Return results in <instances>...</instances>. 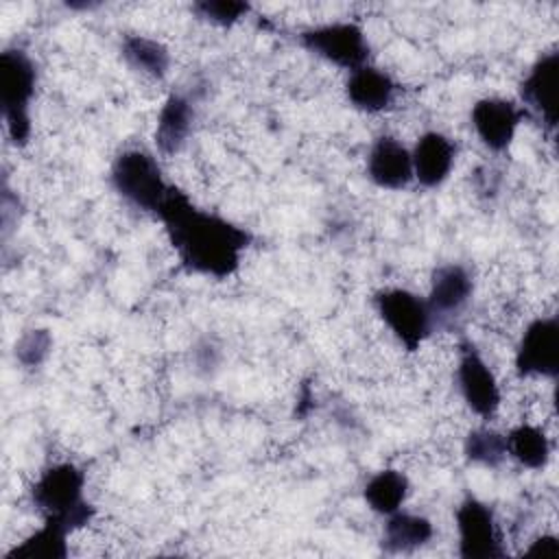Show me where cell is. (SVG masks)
<instances>
[{"label":"cell","mask_w":559,"mask_h":559,"mask_svg":"<svg viewBox=\"0 0 559 559\" xmlns=\"http://www.w3.org/2000/svg\"><path fill=\"white\" fill-rule=\"evenodd\" d=\"M413 157V179L426 188L435 190L448 181L454 162H456V144L441 131H424L415 146L411 148Z\"/></svg>","instance_id":"14"},{"label":"cell","mask_w":559,"mask_h":559,"mask_svg":"<svg viewBox=\"0 0 559 559\" xmlns=\"http://www.w3.org/2000/svg\"><path fill=\"white\" fill-rule=\"evenodd\" d=\"M114 192L131 207L157 216L173 183L166 181L157 157L146 148H124L109 166Z\"/></svg>","instance_id":"4"},{"label":"cell","mask_w":559,"mask_h":559,"mask_svg":"<svg viewBox=\"0 0 559 559\" xmlns=\"http://www.w3.org/2000/svg\"><path fill=\"white\" fill-rule=\"evenodd\" d=\"M507 456L526 469H544L552 454V443L548 435L535 424H518L507 435Z\"/></svg>","instance_id":"20"},{"label":"cell","mask_w":559,"mask_h":559,"mask_svg":"<svg viewBox=\"0 0 559 559\" xmlns=\"http://www.w3.org/2000/svg\"><path fill=\"white\" fill-rule=\"evenodd\" d=\"M157 218L181 266L212 280H227L238 273L253 240L249 229L216 212L201 210L177 186L170 188Z\"/></svg>","instance_id":"1"},{"label":"cell","mask_w":559,"mask_h":559,"mask_svg":"<svg viewBox=\"0 0 559 559\" xmlns=\"http://www.w3.org/2000/svg\"><path fill=\"white\" fill-rule=\"evenodd\" d=\"M37 92V66L24 48L11 46L0 52V105L4 131L13 146L28 144L33 133L31 105Z\"/></svg>","instance_id":"3"},{"label":"cell","mask_w":559,"mask_h":559,"mask_svg":"<svg viewBox=\"0 0 559 559\" xmlns=\"http://www.w3.org/2000/svg\"><path fill=\"white\" fill-rule=\"evenodd\" d=\"M301 48L310 55L341 68L356 70L369 63V39L365 28L354 20H334L325 24L306 26L297 35Z\"/></svg>","instance_id":"5"},{"label":"cell","mask_w":559,"mask_h":559,"mask_svg":"<svg viewBox=\"0 0 559 559\" xmlns=\"http://www.w3.org/2000/svg\"><path fill=\"white\" fill-rule=\"evenodd\" d=\"M251 4L242 0H199L192 4V13L214 26L229 28L249 15Z\"/></svg>","instance_id":"23"},{"label":"cell","mask_w":559,"mask_h":559,"mask_svg":"<svg viewBox=\"0 0 559 559\" xmlns=\"http://www.w3.org/2000/svg\"><path fill=\"white\" fill-rule=\"evenodd\" d=\"M373 308L406 352H417L435 330L426 299L408 288L391 286L376 290Z\"/></svg>","instance_id":"6"},{"label":"cell","mask_w":559,"mask_h":559,"mask_svg":"<svg viewBox=\"0 0 559 559\" xmlns=\"http://www.w3.org/2000/svg\"><path fill=\"white\" fill-rule=\"evenodd\" d=\"M474 295V277L467 266L448 262L435 266L430 273V288L426 306L432 319V328H452L456 319L467 310Z\"/></svg>","instance_id":"11"},{"label":"cell","mask_w":559,"mask_h":559,"mask_svg":"<svg viewBox=\"0 0 559 559\" xmlns=\"http://www.w3.org/2000/svg\"><path fill=\"white\" fill-rule=\"evenodd\" d=\"M120 55L133 72H140L157 81L168 76L170 63H173V57L166 44L140 33H131L122 37Z\"/></svg>","instance_id":"18"},{"label":"cell","mask_w":559,"mask_h":559,"mask_svg":"<svg viewBox=\"0 0 559 559\" xmlns=\"http://www.w3.org/2000/svg\"><path fill=\"white\" fill-rule=\"evenodd\" d=\"M68 537L70 531L66 526L44 520V524L15 544L4 559H66L70 552Z\"/></svg>","instance_id":"21"},{"label":"cell","mask_w":559,"mask_h":559,"mask_svg":"<svg viewBox=\"0 0 559 559\" xmlns=\"http://www.w3.org/2000/svg\"><path fill=\"white\" fill-rule=\"evenodd\" d=\"M526 557H542V559H552L559 555V539L557 535H550V533H544L539 537H535L528 548L524 550Z\"/></svg>","instance_id":"25"},{"label":"cell","mask_w":559,"mask_h":559,"mask_svg":"<svg viewBox=\"0 0 559 559\" xmlns=\"http://www.w3.org/2000/svg\"><path fill=\"white\" fill-rule=\"evenodd\" d=\"M559 50L542 52L531 68L526 70L524 79L520 81V107L526 116H535L546 133L557 131L559 122Z\"/></svg>","instance_id":"8"},{"label":"cell","mask_w":559,"mask_h":559,"mask_svg":"<svg viewBox=\"0 0 559 559\" xmlns=\"http://www.w3.org/2000/svg\"><path fill=\"white\" fill-rule=\"evenodd\" d=\"M459 555L463 559H498L504 557L502 535L489 504L476 496H465L454 513Z\"/></svg>","instance_id":"9"},{"label":"cell","mask_w":559,"mask_h":559,"mask_svg":"<svg viewBox=\"0 0 559 559\" xmlns=\"http://www.w3.org/2000/svg\"><path fill=\"white\" fill-rule=\"evenodd\" d=\"M194 105L186 94L170 92L166 96L164 105L159 107L153 133L155 148L164 157H173L186 146L194 127Z\"/></svg>","instance_id":"16"},{"label":"cell","mask_w":559,"mask_h":559,"mask_svg":"<svg viewBox=\"0 0 559 559\" xmlns=\"http://www.w3.org/2000/svg\"><path fill=\"white\" fill-rule=\"evenodd\" d=\"M435 537V524L430 518L413 511H395L386 515L380 546L384 552L404 555L417 548H424Z\"/></svg>","instance_id":"17"},{"label":"cell","mask_w":559,"mask_h":559,"mask_svg":"<svg viewBox=\"0 0 559 559\" xmlns=\"http://www.w3.org/2000/svg\"><path fill=\"white\" fill-rule=\"evenodd\" d=\"M52 352V334L46 328L26 330L15 343V360L24 369H37Z\"/></svg>","instance_id":"24"},{"label":"cell","mask_w":559,"mask_h":559,"mask_svg":"<svg viewBox=\"0 0 559 559\" xmlns=\"http://www.w3.org/2000/svg\"><path fill=\"white\" fill-rule=\"evenodd\" d=\"M463 454L469 463L483 467H500L507 461L504 435L489 426L472 428L463 439Z\"/></svg>","instance_id":"22"},{"label":"cell","mask_w":559,"mask_h":559,"mask_svg":"<svg viewBox=\"0 0 559 559\" xmlns=\"http://www.w3.org/2000/svg\"><path fill=\"white\" fill-rule=\"evenodd\" d=\"M411 493L408 476L395 467H384L369 476L362 487V498L367 507L378 515H391L400 511Z\"/></svg>","instance_id":"19"},{"label":"cell","mask_w":559,"mask_h":559,"mask_svg":"<svg viewBox=\"0 0 559 559\" xmlns=\"http://www.w3.org/2000/svg\"><path fill=\"white\" fill-rule=\"evenodd\" d=\"M85 472L72 461L46 465L28 489L33 509L44 518L59 522L70 533L87 526L96 509L85 498Z\"/></svg>","instance_id":"2"},{"label":"cell","mask_w":559,"mask_h":559,"mask_svg":"<svg viewBox=\"0 0 559 559\" xmlns=\"http://www.w3.org/2000/svg\"><path fill=\"white\" fill-rule=\"evenodd\" d=\"M343 90L347 103L365 114L386 111L397 96L395 79L386 70H380L371 63L347 72Z\"/></svg>","instance_id":"15"},{"label":"cell","mask_w":559,"mask_h":559,"mask_svg":"<svg viewBox=\"0 0 559 559\" xmlns=\"http://www.w3.org/2000/svg\"><path fill=\"white\" fill-rule=\"evenodd\" d=\"M526 118L520 103L502 96H485L472 105L469 122L480 144L491 153H504Z\"/></svg>","instance_id":"12"},{"label":"cell","mask_w":559,"mask_h":559,"mask_svg":"<svg viewBox=\"0 0 559 559\" xmlns=\"http://www.w3.org/2000/svg\"><path fill=\"white\" fill-rule=\"evenodd\" d=\"M513 367L522 378L552 380L559 373V319L537 317L528 321L515 345Z\"/></svg>","instance_id":"10"},{"label":"cell","mask_w":559,"mask_h":559,"mask_svg":"<svg viewBox=\"0 0 559 559\" xmlns=\"http://www.w3.org/2000/svg\"><path fill=\"white\" fill-rule=\"evenodd\" d=\"M365 173L369 181L382 190H404L413 179L411 148L393 135H380L367 151Z\"/></svg>","instance_id":"13"},{"label":"cell","mask_w":559,"mask_h":559,"mask_svg":"<svg viewBox=\"0 0 559 559\" xmlns=\"http://www.w3.org/2000/svg\"><path fill=\"white\" fill-rule=\"evenodd\" d=\"M456 386L465 406L474 415L483 419H491L498 413L502 404V391H500L498 378L469 338H461L459 343Z\"/></svg>","instance_id":"7"}]
</instances>
